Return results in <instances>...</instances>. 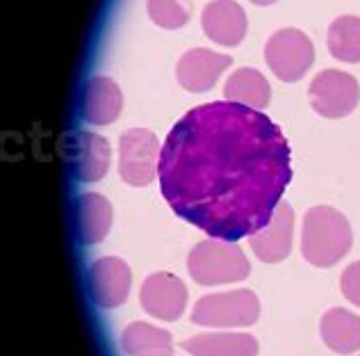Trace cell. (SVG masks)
I'll return each mask as SVG.
<instances>
[{
  "label": "cell",
  "mask_w": 360,
  "mask_h": 356,
  "mask_svg": "<svg viewBox=\"0 0 360 356\" xmlns=\"http://www.w3.org/2000/svg\"><path fill=\"white\" fill-rule=\"evenodd\" d=\"M160 187L185 222L238 242L271 222L292 178L285 135L231 101L189 110L160 151Z\"/></svg>",
  "instance_id": "obj_1"
},
{
  "label": "cell",
  "mask_w": 360,
  "mask_h": 356,
  "mask_svg": "<svg viewBox=\"0 0 360 356\" xmlns=\"http://www.w3.org/2000/svg\"><path fill=\"white\" fill-rule=\"evenodd\" d=\"M354 245L352 224L330 205H315L303 217L301 256L315 267H333Z\"/></svg>",
  "instance_id": "obj_2"
},
{
  "label": "cell",
  "mask_w": 360,
  "mask_h": 356,
  "mask_svg": "<svg viewBox=\"0 0 360 356\" xmlns=\"http://www.w3.org/2000/svg\"><path fill=\"white\" fill-rule=\"evenodd\" d=\"M187 269L201 286L238 284L251 274V263L244 251L229 240H203L187 256Z\"/></svg>",
  "instance_id": "obj_3"
},
{
  "label": "cell",
  "mask_w": 360,
  "mask_h": 356,
  "mask_svg": "<svg viewBox=\"0 0 360 356\" xmlns=\"http://www.w3.org/2000/svg\"><path fill=\"white\" fill-rule=\"evenodd\" d=\"M260 317V299L253 290H233V293H212L194 304L192 322L217 329L251 326Z\"/></svg>",
  "instance_id": "obj_4"
},
{
  "label": "cell",
  "mask_w": 360,
  "mask_h": 356,
  "mask_svg": "<svg viewBox=\"0 0 360 356\" xmlns=\"http://www.w3.org/2000/svg\"><path fill=\"white\" fill-rule=\"evenodd\" d=\"M264 60L276 78L283 82H297L315 62V46L306 32L297 27H283L269 37L264 46Z\"/></svg>",
  "instance_id": "obj_5"
},
{
  "label": "cell",
  "mask_w": 360,
  "mask_h": 356,
  "mask_svg": "<svg viewBox=\"0 0 360 356\" xmlns=\"http://www.w3.org/2000/svg\"><path fill=\"white\" fill-rule=\"evenodd\" d=\"M308 98L317 115L326 119H342L356 110L360 101V85L345 71L326 69L312 78Z\"/></svg>",
  "instance_id": "obj_6"
},
{
  "label": "cell",
  "mask_w": 360,
  "mask_h": 356,
  "mask_svg": "<svg viewBox=\"0 0 360 356\" xmlns=\"http://www.w3.org/2000/svg\"><path fill=\"white\" fill-rule=\"evenodd\" d=\"M160 172L158 137L146 128H130L119 142V174L128 185L144 187Z\"/></svg>",
  "instance_id": "obj_7"
},
{
  "label": "cell",
  "mask_w": 360,
  "mask_h": 356,
  "mask_svg": "<svg viewBox=\"0 0 360 356\" xmlns=\"http://www.w3.org/2000/svg\"><path fill=\"white\" fill-rule=\"evenodd\" d=\"M64 158L69 163L73 176L82 183H96L110 170L112 148L105 137L84 133V130H73L62 137Z\"/></svg>",
  "instance_id": "obj_8"
},
{
  "label": "cell",
  "mask_w": 360,
  "mask_h": 356,
  "mask_svg": "<svg viewBox=\"0 0 360 356\" xmlns=\"http://www.w3.org/2000/svg\"><path fill=\"white\" fill-rule=\"evenodd\" d=\"M139 302L148 315L165 322H174L185 313L187 288L176 274L155 272V274L146 276V281L141 284Z\"/></svg>",
  "instance_id": "obj_9"
},
{
  "label": "cell",
  "mask_w": 360,
  "mask_h": 356,
  "mask_svg": "<svg viewBox=\"0 0 360 356\" xmlns=\"http://www.w3.org/2000/svg\"><path fill=\"white\" fill-rule=\"evenodd\" d=\"M132 274L126 260L108 256L89 267V293L101 308H117L128 299Z\"/></svg>",
  "instance_id": "obj_10"
},
{
  "label": "cell",
  "mask_w": 360,
  "mask_h": 356,
  "mask_svg": "<svg viewBox=\"0 0 360 356\" xmlns=\"http://www.w3.org/2000/svg\"><path fill=\"white\" fill-rule=\"evenodd\" d=\"M292 238H295V210L288 201H281L267 227L249 236V245L262 263H281L290 256Z\"/></svg>",
  "instance_id": "obj_11"
},
{
  "label": "cell",
  "mask_w": 360,
  "mask_h": 356,
  "mask_svg": "<svg viewBox=\"0 0 360 356\" xmlns=\"http://www.w3.org/2000/svg\"><path fill=\"white\" fill-rule=\"evenodd\" d=\"M231 62H233L231 55H221L207 49H192L178 60L176 76L180 87L201 94L212 89V85L219 80L221 73L231 67Z\"/></svg>",
  "instance_id": "obj_12"
},
{
  "label": "cell",
  "mask_w": 360,
  "mask_h": 356,
  "mask_svg": "<svg viewBox=\"0 0 360 356\" xmlns=\"http://www.w3.org/2000/svg\"><path fill=\"white\" fill-rule=\"evenodd\" d=\"M207 39L221 46H238L246 37V12L235 0H212L201 14Z\"/></svg>",
  "instance_id": "obj_13"
},
{
  "label": "cell",
  "mask_w": 360,
  "mask_h": 356,
  "mask_svg": "<svg viewBox=\"0 0 360 356\" xmlns=\"http://www.w3.org/2000/svg\"><path fill=\"white\" fill-rule=\"evenodd\" d=\"M123 110V96L117 82L105 76H96L87 82L82 96V117L94 126L112 124Z\"/></svg>",
  "instance_id": "obj_14"
},
{
  "label": "cell",
  "mask_w": 360,
  "mask_h": 356,
  "mask_svg": "<svg viewBox=\"0 0 360 356\" xmlns=\"http://www.w3.org/2000/svg\"><path fill=\"white\" fill-rule=\"evenodd\" d=\"M183 350L192 356H255L258 354V341L251 333L212 331L187 338L183 343Z\"/></svg>",
  "instance_id": "obj_15"
},
{
  "label": "cell",
  "mask_w": 360,
  "mask_h": 356,
  "mask_svg": "<svg viewBox=\"0 0 360 356\" xmlns=\"http://www.w3.org/2000/svg\"><path fill=\"white\" fill-rule=\"evenodd\" d=\"M112 227V203L103 194H80L75 201V229L84 245L105 240Z\"/></svg>",
  "instance_id": "obj_16"
},
{
  "label": "cell",
  "mask_w": 360,
  "mask_h": 356,
  "mask_svg": "<svg viewBox=\"0 0 360 356\" xmlns=\"http://www.w3.org/2000/svg\"><path fill=\"white\" fill-rule=\"evenodd\" d=\"M321 341L335 354L360 352V317L347 308H328L319 322Z\"/></svg>",
  "instance_id": "obj_17"
},
{
  "label": "cell",
  "mask_w": 360,
  "mask_h": 356,
  "mask_svg": "<svg viewBox=\"0 0 360 356\" xmlns=\"http://www.w3.org/2000/svg\"><path fill=\"white\" fill-rule=\"evenodd\" d=\"M121 348L128 356H174V338L160 326L132 322L121 333Z\"/></svg>",
  "instance_id": "obj_18"
},
{
  "label": "cell",
  "mask_w": 360,
  "mask_h": 356,
  "mask_svg": "<svg viewBox=\"0 0 360 356\" xmlns=\"http://www.w3.org/2000/svg\"><path fill=\"white\" fill-rule=\"evenodd\" d=\"M224 96L231 103H240V106L258 110V108L269 106L271 87L260 71L244 67V69H238L229 80H226Z\"/></svg>",
  "instance_id": "obj_19"
},
{
  "label": "cell",
  "mask_w": 360,
  "mask_h": 356,
  "mask_svg": "<svg viewBox=\"0 0 360 356\" xmlns=\"http://www.w3.org/2000/svg\"><path fill=\"white\" fill-rule=\"evenodd\" d=\"M326 44L335 60L347 64L360 62V18L358 16L335 18L328 27Z\"/></svg>",
  "instance_id": "obj_20"
},
{
  "label": "cell",
  "mask_w": 360,
  "mask_h": 356,
  "mask_svg": "<svg viewBox=\"0 0 360 356\" xmlns=\"http://www.w3.org/2000/svg\"><path fill=\"white\" fill-rule=\"evenodd\" d=\"M148 16L165 30H178L192 16L189 0H148Z\"/></svg>",
  "instance_id": "obj_21"
},
{
  "label": "cell",
  "mask_w": 360,
  "mask_h": 356,
  "mask_svg": "<svg viewBox=\"0 0 360 356\" xmlns=\"http://www.w3.org/2000/svg\"><path fill=\"white\" fill-rule=\"evenodd\" d=\"M340 288H342V295L349 302L360 306V260H356V263H352L342 272Z\"/></svg>",
  "instance_id": "obj_22"
},
{
  "label": "cell",
  "mask_w": 360,
  "mask_h": 356,
  "mask_svg": "<svg viewBox=\"0 0 360 356\" xmlns=\"http://www.w3.org/2000/svg\"><path fill=\"white\" fill-rule=\"evenodd\" d=\"M253 5H274V3H278V0H251Z\"/></svg>",
  "instance_id": "obj_23"
}]
</instances>
